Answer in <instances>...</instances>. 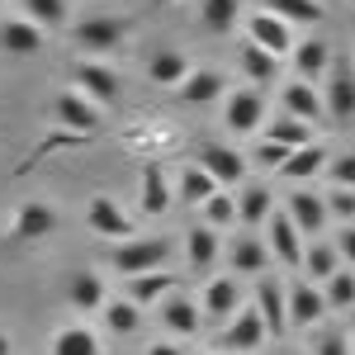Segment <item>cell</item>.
Instances as JSON below:
<instances>
[{"label": "cell", "instance_id": "cell-1", "mask_svg": "<svg viewBox=\"0 0 355 355\" xmlns=\"http://www.w3.org/2000/svg\"><path fill=\"white\" fill-rule=\"evenodd\" d=\"M128 28L133 24L123 15H85L81 24L71 28V43H76V53L85 62H105V57H114L128 43Z\"/></svg>", "mask_w": 355, "mask_h": 355}, {"label": "cell", "instance_id": "cell-2", "mask_svg": "<svg viewBox=\"0 0 355 355\" xmlns=\"http://www.w3.org/2000/svg\"><path fill=\"white\" fill-rule=\"evenodd\" d=\"M62 218H57V204L48 199H24L15 214H10V227H5V246H33V242H48Z\"/></svg>", "mask_w": 355, "mask_h": 355}, {"label": "cell", "instance_id": "cell-3", "mask_svg": "<svg viewBox=\"0 0 355 355\" xmlns=\"http://www.w3.org/2000/svg\"><path fill=\"white\" fill-rule=\"evenodd\" d=\"M223 128L232 137H261L266 128V95L251 90V85H237L223 95Z\"/></svg>", "mask_w": 355, "mask_h": 355}, {"label": "cell", "instance_id": "cell-4", "mask_svg": "<svg viewBox=\"0 0 355 355\" xmlns=\"http://www.w3.org/2000/svg\"><path fill=\"white\" fill-rule=\"evenodd\" d=\"M166 256H171L166 237H128V242L114 246L110 266H114V275L133 279V275H147V270H166Z\"/></svg>", "mask_w": 355, "mask_h": 355}, {"label": "cell", "instance_id": "cell-5", "mask_svg": "<svg viewBox=\"0 0 355 355\" xmlns=\"http://www.w3.org/2000/svg\"><path fill=\"white\" fill-rule=\"evenodd\" d=\"M318 100H322V114L336 119V123H351L355 114V71L346 57H331L327 76L318 81Z\"/></svg>", "mask_w": 355, "mask_h": 355}, {"label": "cell", "instance_id": "cell-6", "mask_svg": "<svg viewBox=\"0 0 355 355\" xmlns=\"http://www.w3.org/2000/svg\"><path fill=\"white\" fill-rule=\"evenodd\" d=\"M85 227H90L95 237H105V242H128L137 232V218L114 199V194H90V204H85Z\"/></svg>", "mask_w": 355, "mask_h": 355}, {"label": "cell", "instance_id": "cell-7", "mask_svg": "<svg viewBox=\"0 0 355 355\" xmlns=\"http://www.w3.org/2000/svg\"><path fill=\"white\" fill-rule=\"evenodd\" d=\"M71 90L81 95V100H90L95 110H105V105H114L119 100V90H123V81H119V71H114L110 62H76L71 67Z\"/></svg>", "mask_w": 355, "mask_h": 355}, {"label": "cell", "instance_id": "cell-8", "mask_svg": "<svg viewBox=\"0 0 355 355\" xmlns=\"http://www.w3.org/2000/svg\"><path fill=\"white\" fill-rule=\"evenodd\" d=\"M284 218L299 227V237L303 242H318L322 232H327V204H322V194L318 190H308V185H294L289 190V199H284Z\"/></svg>", "mask_w": 355, "mask_h": 355}, {"label": "cell", "instance_id": "cell-9", "mask_svg": "<svg viewBox=\"0 0 355 355\" xmlns=\"http://www.w3.org/2000/svg\"><path fill=\"white\" fill-rule=\"evenodd\" d=\"M294 38H299V33L284 24V19L266 15V10H251V15H246V38H242V43L261 48V53H270L275 62H284V57L294 53Z\"/></svg>", "mask_w": 355, "mask_h": 355}, {"label": "cell", "instance_id": "cell-10", "mask_svg": "<svg viewBox=\"0 0 355 355\" xmlns=\"http://www.w3.org/2000/svg\"><path fill=\"white\" fill-rule=\"evenodd\" d=\"M194 166H199L218 190H232V185L246 180V157L237 152V147H227V142H204L199 157H194Z\"/></svg>", "mask_w": 355, "mask_h": 355}, {"label": "cell", "instance_id": "cell-11", "mask_svg": "<svg viewBox=\"0 0 355 355\" xmlns=\"http://www.w3.org/2000/svg\"><path fill=\"white\" fill-rule=\"evenodd\" d=\"M266 346V327H261V318L251 313V303H242L232 318H227V327L218 331V346L214 351L223 355H256Z\"/></svg>", "mask_w": 355, "mask_h": 355}, {"label": "cell", "instance_id": "cell-12", "mask_svg": "<svg viewBox=\"0 0 355 355\" xmlns=\"http://www.w3.org/2000/svg\"><path fill=\"white\" fill-rule=\"evenodd\" d=\"M284 318H289V331L322 327L327 303H322V294H318V284H308V279H289V284H284Z\"/></svg>", "mask_w": 355, "mask_h": 355}, {"label": "cell", "instance_id": "cell-13", "mask_svg": "<svg viewBox=\"0 0 355 355\" xmlns=\"http://www.w3.org/2000/svg\"><path fill=\"white\" fill-rule=\"evenodd\" d=\"M251 313L261 318L266 336H284L289 331V318H284V279L279 275H261L256 289H251Z\"/></svg>", "mask_w": 355, "mask_h": 355}, {"label": "cell", "instance_id": "cell-14", "mask_svg": "<svg viewBox=\"0 0 355 355\" xmlns=\"http://www.w3.org/2000/svg\"><path fill=\"white\" fill-rule=\"evenodd\" d=\"M53 123L62 128V133H81V137H90V133H100L105 114L95 110L90 100H81V95L67 85L62 95H53Z\"/></svg>", "mask_w": 355, "mask_h": 355}, {"label": "cell", "instance_id": "cell-15", "mask_svg": "<svg viewBox=\"0 0 355 355\" xmlns=\"http://www.w3.org/2000/svg\"><path fill=\"white\" fill-rule=\"evenodd\" d=\"M331 43L322 33H308V38H294V53H289V67H294V81L303 85H318L331 67Z\"/></svg>", "mask_w": 355, "mask_h": 355}, {"label": "cell", "instance_id": "cell-16", "mask_svg": "<svg viewBox=\"0 0 355 355\" xmlns=\"http://www.w3.org/2000/svg\"><path fill=\"white\" fill-rule=\"evenodd\" d=\"M266 227V251H270V261H279L284 270H299V256H303V237H299V227L284 218V209H275L270 218L261 223Z\"/></svg>", "mask_w": 355, "mask_h": 355}, {"label": "cell", "instance_id": "cell-17", "mask_svg": "<svg viewBox=\"0 0 355 355\" xmlns=\"http://www.w3.org/2000/svg\"><path fill=\"white\" fill-rule=\"evenodd\" d=\"M227 90H232V85H227V76H223L218 67H190V76L175 85L180 105H190V110H199V105H218Z\"/></svg>", "mask_w": 355, "mask_h": 355}, {"label": "cell", "instance_id": "cell-18", "mask_svg": "<svg viewBox=\"0 0 355 355\" xmlns=\"http://www.w3.org/2000/svg\"><path fill=\"white\" fill-rule=\"evenodd\" d=\"M242 308V279L232 275H214L204 279V299H199V318H214V322H227L232 313Z\"/></svg>", "mask_w": 355, "mask_h": 355}, {"label": "cell", "instance_id": "cell-19", "mask_svg": "<svg viewBox=\"0 0 355 355\" xmlns=\"http://www.w3.org/2000/svg\"><path fill=\"white\" fill-rule=\"evenodd\" d=\"M327 142H303V147H294L289 157H284V166H279V175L284 180H294V185H308V180H322V171H327Z\"/></svg>", "mask_w": 355, "mask_h": 355}, {"label": "cell", "instance_id": "cell-20", "mask_svg": "<svg viewBox=\"0 0 355 355\" xmlns=\"http://www.w3.org/2000/svg\"><path fill=\"white\" fill-rule=\"evenodd\" d=\"M185 261H190L194 275H209L223 261V232L204 227V223H194L190 232H185Z\"/></svg>", "mask_w": 355, "mask_h": 355}, {"label": "cell", "instance_id": "cell-21", "mask_svg": "<svg viewBox=\"0 0 355 355\" xmlns=\"http://www.w3.org/2000/svg\"><path fill=\"white\" fill-rule=\"evenodd\" d=\"M227 266H232V279H261V275H270V251H266V242L261 237H237L232 242V256H227Z\"/></svg>", "mask_w": 355, "mask_h": 355}, {"label": "cell", "instance_id": "cell-22", "mask_svg": "<svg viewBox=\"0 0 355 355\" xmlns=\"http://www.w3.org/2000/svg\"><path fill=\"white\" fill-rule=\"evenodd\" d=\"M341 270V256H336V246L327 242V237H318V242H303V256H299V279H308V284H327L331 275Z\"/></svg>", "mask_w": 355, "mask_h": 355}, {"label": "cell", "instance_id": "cell-23", "mask_svg": "<svg viewBox=\"0 0 355 355\" xmlns=\"http://www.w3.org/2000/svg\"><path fill=\"white\" fill-rule=\"evenodd\" d=\"M175 284H180V279H175L171 266H166V270H147V275H133V279H128V294H123V299L137 303V308L147 313V308H157L166 294H175Z\"/></svg>", "mask_w": 355, "mask_h": 355}, {"label": "cell", "instance_id": "cell-24", "mask_svg": "<svg viewBox=\"0 0 355 355\" xmlns=\"http://www.w3.org/2000/svg\"><path fill=\"white\" fill-rule=\"evenodd\" d=\"M157 308H162V327L171 331V336H199V327H204L199 303H194L190 294H166Z\"/></svg>", "mask_w": 355, "mask_h": 355}, {"label": "cell", "instance_id": "cell-25", "mask_svg": "<svg viewBox=\"0 0 355 355\" xmlns=\"http://www.w3.org/2000/svg\"><path fill=\"white\" fill-rule=\"evenodd\" d=\"M279 114H289V119H299V123H322L327 114H322V100H318V85H303V81H289L279 90Z\"/></svg>", "mask_w": 355, "mask_h": 355}, {"label": "cell", "instance_id": "cell-26", "mask_svg": "<svg viewBox=\"0 0 355 355\" xmlns=\"http://www.w3.org/2000/svg\"><path fill=\"white\" fill-rule=\"evenodd\" d=\"M67 303H71L76 313H100V308L110 303V284H105V275L76 270L71 279H67Z\"/></svg>", "mask_w": 355, "mask_h": 355}, {"label": "cell", "instance_id": "cell-27", "mask_svg": "<svg viewBox=\"0 0 355 355\" xmlns=\"http://www.w3.org/2000/svg\"><path fill=\"white\" fill-rule=\"evenodd\" d=\"M43 43H48V33L43 28H33L24 15H10V19H0V48L15 57H33L43 53Z\"/></svg>", "mask_w": 355, "mask_h": 355}, {"label": "cell", "instance_id": "cell-28", "mask_svg": "<svg viewBox=\"0 0 355 355\" xmlns=\"http://www.w3.org/2000/svg\"><path fill=\"white\" fill-rule=\"evenodd\" d=\"M171 209V180H166V166L162 162H147L142 166V194H137V214L142 218H157Z\"/></svg>", "mask_w": 355, "mask_h": 355}, {"label": "cell", "instance_id": "cell-29", "mask_svg": "<svg viewBox=\"0 0 355 355\" xmlns=\"http://www.w3.org/2000/svg\"><path fill=\"white\" fill-rule=\"evenodd\" d=\"M256 10H266V15H275V19H284L294 33L327 19V5H318V0H261Z\"/></svg>", "mask_w": 355, "mask_h": 355}, {"label": "cell", "instance_id": "cell-30", "mask_svg": "<svg viewBox=\"0 0 355 355\" xmlns=\"http://www.w3.org/2000/svg\"><path fill=\"white\" fill-rule=\"evenodd\" d=\"M232 204H237V223L242 227H261L275 214L270 185H242V190H232Z\"/></svg>", "mask_w": 355, "mask_h": 355}, {"label": "cell", "instance_id": "cell-31", "mask_svg": "<svg viewBox=\"0 0 355 355\" xmlns=\"http://www.w3.org/2000/svg\"><path fill=\"white\" fill-rule=\"evenodd\" d=\"M237 67H242V76H246L251 90H266V85L279 81V62H275L270 53H261V48H251V43L237 48Z\"/></svg>", "mask_w": 355, "mask_h": 355}, {"label": "cell", "instance_id": "cell-32", "mask_svg": "<svg viewBox=\"0 0 355 355\" xmlns=\"http://www.w3.org/2000/svg\"><path fill=\"white\" fill-rule=\"evenodd\" d=\"M190 76V57L175 53V48H166V53H152V62H147V81L162 85V90H175V85Z\"/></svg>", "mask_w": 355, "mask_h": 355}, {"label": "cell", "instance_id": "cell-33", "mask_svg": "<svg viewBox=\"0 0 355 355\" xmlns=\"http://www.w3.org/2000/svg\"><path fill=\"white\" fill-rule=\"evenodd\" d=\"M48 355H105V346H100V331H90L85 322H71L53 336Z\"/></svg>", "mask_w": 355, "mask_h": 355}, {"label": "cell", "instance_id": "cell-34", "mask_svg": "<svg viewBox=\"0 0 355 355\" xmlns=\"http://www.w3.org/2000/svg\"><path fill=\"white\" fill-rule=\"evenodd\" d=\"M199 24L209 33H232L242 24V0H199Z\"/></svg>", "mask_w": 355, "mask_h": 355}, {"label": "cell", "instance_id": "cell-35", "mask_svg": "<svg viewBox=\"0 0 355 355\" xmlns=\"http://www.w3.org/2000/svg\"><path fill=\"white\" fill-rule=\"evenodd\" d=\"M19 10H24L28 24L43 28V33L67 28V19H71V5H67V0H19Z\"/></svg>", "mask_w": 355, "mask_h": 355}, {"label": "cell", "instance_id": "cell-36", "mask_svg": "<svg viewBox=\"0 0 355 355\" xmlns=\"http://www.w3.org/2000/svg\"><path fill=\"white\" fill-rule=\"evenodd\" d=\"M199 223L204 227H214V232H223V227H237V204H232V190H214L199 209Z\"/></svg>", "mask_w": 355, "mask_h": 355}, {"label": "cell", "instance_id": "cell-37", "mask_svg": "<svg viewBox=\"0 0 355 355\" xmlns=\"http://www.w3.org/2000/svg\"><path fill=\"white\" fill-rule=\"evenodd\" d=\"M100 313H105V331H114V336H133V331H142V308H137V303H128L123 294H119V299H110Z\"/></svg>", "mask_w": 355, "mask_h": 355}, {"label": "cell", "instance_id": "cell-38", "mask_svg": "<svg viewBox=\"0 0 355 355\" xmlns=\"http://www.w3.org/2000/svg\"><path fill=\"white\" fill-rule=\"evenodd\" d=\"M214 190H218V185H214V180H209V175H204L194 162L175 175V194H180V204H185V209H199V204H204Z\"/></svg>", "mask_w": 355, "mask_h": 355}, {"label": "cell", "instance_id": "cell-39", "mask_svg": "<svg viewBox=\"0 0 355 355\" xmlns=\"http://www.w3.org/2000/svg\"><path fill=\"white\" fill-rule=\"evenodd\" d=\"M261 137L284 142V147H303V142H313V128H308V123H299V119H289V114H275L270 123L261 128Z\"/></svg>", "mask_w": 355, "mask_h": 355}, {"label": "cell", "instance_id": "cell-40", "mask_svg": "<svg viewBox=\"0 0 355 355\" xmlns=\"http://www.w3.org/2000/svg\"><path fill=\"white\" fill-rule=\"evenodd\" d=\"M318 294H322V303H327V313H346V308L355 303V275L341 266V270L331 275V279L322 284V289H318Z\"/></svg>", "mask_w": 355, "mask_h": 355}, {"label": "cell", "instance_id": "cell-41", "mask_svg": "<svg viewBox=\"0 0 355 355\" xmlns=\"http://www.w3.org/2000/svg\"><path fill=\"white\" fill-rule=\"evenodd\" d=\"M322 180H327L331 190H351V185H355V157H351V152H341V157H327V171H322Z\"/></svg>", "mask_w": 355, "mask_h": 355}, {"label": "cell", "instance_id": "cell-42", "mask_svg": "<svg viewBox=\"0 0 355 355\" xmlns=\"http://www.w3.org/2000/svg\"><path fill=\"white\" fill-rule=\"evenodd\" d=\"M313 355H351L346 327H322L318 336H313Z\"/></svg>", "mask_w": 355, "mask_h": 355}, {"label": "cell", "instance_id": "cell-43", "mask_svg": "<svg viewBox=\"0 0 355 355\" xmlns=\"http://www.w3.org/2000/svg\"><path fill=\"white\" fill-rule=\"evenodd\" d=\"M289 152H294V147H284V142H270V137H261V142H256V152H251V162L261 166V171H279Z\"/></svg>", "mask_w": 355, "mask_h": 355}, {"label": "cell", "instance_id": "cell-44", "mask_svg": "<svg viewBox=\"0 0 355 355\" xmlns=\"http://www.w3.org/2000/svg\"><path fill=\"white\" fill-rule=\"evenodd\" d=\"M322 204H327V218L331 223H351L355 218V194L351 190H327V194H322Z\"/></svg>", "mask_w": 355, "mask_h": 355}, {"label": "cell", "instance_id": "cell-45", "mask_svg": "<svg viewBox=\"0 0 355 355\" xmlns=\"http://www.w3.org/2000/svg\"><path fill=\"white\" fill-rule=\"evenodd\" d=\"M147 355H185V346H180V341H152V346H147Z\"/></svg>", "mask_w": 355, "mask_h": 355}, {"label": "cell", "instance_id": "cell-46", "mask_svg": "<svg viewBox=\"0 0 355 355\" xmlns=\"http://www.w3.org/2000/svg\"><path fill=\"white\" fill-rule=\"evenodd\" d=\"M0 355H15V341H10L5 331H0Z\"/></svg>", "mask_w": 355, "mask_h": 355}, {"label": "cell", "instance_id": "cell-47", "mask_svg": "<svg viewBox=\"0 0 355 355\" xmlns=\"http://www.w3.org/2000/svg\"><path fill=\"white\" fill-rule=\"evenodd\" d=\"M157 5H175V0H157Z\"/></svg>", "mask_w": 355, "mask_h": 355}, {"label": "cell", "instance_id": "cell-48", "mask_svg": "<svg viewBox=\"0 0 355 355\" xmlns=\"http://www.w3.org/2000/svg\"><path fill=\"white\" fill-rule=\"evenodd\" d=\"M204 355H223V351H204Z\"/></svg>", "mask_w": 355, "mask_h": 355}, {"label": "cell", "instance_id": "cell-49", "mask_svg": "<svg viewBox=\"0 0 355 355\" xmlns=\"http://www.w3.org/2000/svg\"><path fill=\"white\" fill-rule=\"evenodd\" d=\"M318 5H327V0H318Z\"/></svg>", "mask_w": 355, "mask_h": 355}, {"label": "cell", "instance_id": "cell-50", "mask_svg": "<svg viewBox=\"0 0 355 355\" xmlns=\"http://www.w3.org/2000/svg\"><path fill=\"white\" fill-rule=\"evenodd\" d=\"M0 5H5V0H0Z\"/></svg>", "mask_w": 355, "mask_h": 355}]
</instances>
